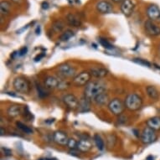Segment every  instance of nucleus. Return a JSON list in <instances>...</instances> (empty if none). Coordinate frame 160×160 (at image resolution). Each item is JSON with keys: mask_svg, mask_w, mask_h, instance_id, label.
I'll list each match as a JSON object with an SVG mask.
<instances>
[{"mask_svg": "<svg viewBox=\"0 0 160 160\" xmlns=\"http://www.w3.org/2000/svg\"><path fill=\"white\" fill-rule=\"evenodd\" d=\"M105 86L99 82H90L85 87V96L90 100H94L98 95L105 92Z\"/></svg>", "mask_w": 160, "mask_h": 160, "instance_id": "nucleus-1", "label": "nucleus"}, {"mask_svg": "<svg viewBox=\"0 0 160 160\" xmlns=\"http://www.w3.org/2000/svg\"><path fill=\"white\" fill-rule=\"evenodd\" d=\"M124 104L127 109L134 112L141 108L142 105V100L136 93H130L127 96Z\"/></svg>", "mask_w": 160, "mask_h": 160, "instance_id": "nucleus-2", "label": "nucleus"}, {"mask_svg": "<svg viewBox=\"0 0 160 160\" xmlns=\"http://www.w3.org/2000/svg\"><path fill=\"white\" fill-rule=\"evenodd\" d=\"M13 86L16 92H19V93L28 94L30 92V85H29V82L26 79L21 77V76L15 78V80L13 81Z\"/></svg>", "mask_w": 160, "mask_h": 160, "instance_id": "nucleus-3", "label": "nucleus"}, {"mask_svg": "<svg viewBox=\"0 0 160 160\" xmlns=\"http://www.w3.org/2000/svg\"><path fill=\"white\" fill-rule=\"evenodd\" d=\"M58 74L61 78H71L76 76V69L69 64H62L57 69Z\"/></svg>", "mask_w": 160, "mask_h": 160, "instance_id": "nucleus-4", "label": "nucleus"}, {"mask_svg": "<svg viewBox=\"0 0 160 160\" xmlns=\"http://www.w3.org/2000/svg\"><path fill=\"white\" fill-rule=\"evenodd\" d=\"M140 139H141L142 143H144V144H151L156 141L157 134L153 129L150 128L148 127H146L142 130L141 136H140Z\"/></svg>", "mask_w": 160, "mask_h": 160, "instance_id": "nucleus-5", "label": "nucleus"}, {"mask_svg": "<svg viewBox=\"0 0 160 160\" xmlns=\"http://www.w3.org/2000/svg\"><path fill=\"white\" fill-rule=\"evenodd\" d=\"M108 109L111 112L116 116L121 115L125 109V104L122 102V101L118 98L111 100L108 104Z\"/></svg>", "mask_w": 160, "mask_h": 160, "instance_id": "nucleus-6", "label": "nucleus"}, {"mask_svg": "<svg viewBox=\"0 0 160 160\" xmlns=\"http://www.w3.org/2000/svg\"><path fill=\"white\" fill-rule=\"evenodd\" d=\"M91 78H92V75L89 71H82L74 77L73 84L79 87L87 86L91 82Z\"/></svg>", "mask_w": 160, "mask_h": 160, "instance_id": "nucleus-7", "label": "nucleus"}, {"mask_svg": "<svg viewBox=\"0 0 160 160\" xmlns=\"http://www.w3.org/2000/svg\"><path fill=\"white\" fill-rule=\"evenodd\" d=\"M145 30L151 36H158L160 35V26L156 24L152 20H147L144 24Z\"/></svg>", "mask_w": 160, "mask_h": 160, "instance_id": "nucleus-8", "label": "nucleus"}, {"mask_svg": "<svg viewBox=\"0 0 160 160\" xmlns=\"http://www.w3.org/2000/svg\"><path fill=\"white\" fill-rule=\"evenodd\" d=\"M53 140L57 144L61 145V146H66L68 143L69 138L65 132L56 131L53 134Z\"/></svg>", "mask_w": 160, "mask_h": 160, "instance_id": "nucleus-9", "label": "nucleus"}, {"mask_svg": "<svg viewBox=\"0 0 160 160\" xmlns=\"http://www.w3.org/2000/svg\"><path fill=\"white\" fill-rule=\"evenodd\" d=\"M96 8H97V12H99L100 13H102V14L110 13L113 11V7L112 3H109L108 1H106V0L99 1L96 5Z\"/></svg>", "mask_w": 160, "mask_h": 160, "instance_id": "nucleus-10", "label": "nucleus"}, {"mask_svg": "<svg viewBox=\"0 0 160 160\" xmlns=\"http://www.w3.org/2000/svg\"><path fill=\"white\" fill-rule=\"evenodd\" d=\"M63 100L64 103L66 104L69 108L71 109H76L78 108L79 105V100L77 99V97L73 94H66L63 96Z\"/></svg>", "mask_w": 160, "mask_h": 160, "instance_id": "nucleus-11", "label": "nucleus"}, {"mask_svg": "<svg viewBox=\"0 0 160 160\" xmlns=\"http://www.w3.org/2000/svg\"><path fill=\"white\" fill-rule=\"evenodd\" d=\"M134 8H135V5L132 0H123V2L121 3V6H120L122 13L126 17H129L132 15Z\"/></svg>", "mask_w": 160, "mask_h": 160, "instance_id": "nucleus-12", "label": "nucleus"}, {"mask_svg": "<svg viewBox=\"0 0 160 160\" xmlns=\"http://www.w3.org/2000/svg\"><path fill=\"white\" fill-rule=\"evenodd\" d=\"M146 13L148 17L152 21L158 20V18H160V8L156 4H150L147 8Z\"/></svg>", "mask_w": 160, "mask_h": 160, "instance_id": "nucleus-13", "label": "nucleus"}, {"mask_svg": "<svg viewBox=\"0 0 160 160\" xmlns=\"http://www.w3.org/2000/svg\"><path fill=\"white\" fill-rule=\"evenodd\" d=\"M61 80L55 77V76H49L45 79L44 83H45V87L46 89L49 90H54L58 89L59 84H60Z\"/></svg>", "mask_w": 160, "mask_h": 160, "instance_id": "nucleus-14", "label": "nucleus"}, {"mask_svg": "<svg viewBox=\"0 0 160 160\" xmlns=\"http://www.w3.org/2000/svg\"><path fill=\"white\" fill-rule=\"evenodd\" d=\"M80 112H89L90 109H91V103H90V99L87 98L86 96H83V97L79 100V105L78 108Z\"/></svg>", "mask_w": 160, "mask_h": 160, "instance_id": "nucleus-15", "label": "nucleus"}, {"mask_svg": "<svg viewBox=\"0 0 160 160\" xmlns=\"http://www.w3.org/2000/svg\"><path fill=\"white\" fill-rule=\"evenodd\" d=\"M92 143L88 139L82 138L77 142V150L81 152H87L92 149Z\"/></svg>", "mask_w": 160, "mask_h": 160, "instance_id": "nucleus-16", "label": "nucleus"}, {"mask_svg": "<svg viewBox=\"0 0 160 160\" xmlns=\"http://www.w3.org/2000/svg\"><path fill=\"white\" fill-rule=\"evenodd\" d=\"M89 72L91 73L92 76L98 79L104 78L108 74V70H106L105 68H102V67H92L90 69Z\"/></svg>", "mask_w": 160, "mask_h": 160, "instance_id": "nucleus-17", "label": "nucleus"}, {"mask_svg": "<svg viewBox=\"0 0 160 160\" xmlns=\"http://www.w3.org/2000/svg\"><path fill=\"white\" fill-rule=\"evenodd\" d=\"M66 22L72 27H80L82 25V20L75 13H70L66 15Z\"/></svg>", "mask_w": 160, "mask_h": 160, "instance_id": "nucleus-18", "label": "nucleus"}, {"mask_svg": "<svg viewBox=\"0 0 160 160\" xmlns=\"http://www.w3.org/2000/svg\"><path fill=\"white\" fill-rule=\"evenodd\" d=\"M147 126L154 131L160 130V118L159 117H152L147 120Z\"/></svg>", "mask_w": 160, "mask_h": 160, "instance_id": "nucleus-19", "label": "nucleus"}, {"mask_svg": "<svg viewBox=\"0 0 160 160\" xmlns=\"http://www.w3.org/2000/svg\"><path fill=\"white\" fill-rule=\"evenodd\" d=\"M93 101H94V102L97 106H105L107 104H109V102H110L109 97H108V95L107 93H105V92L98 95Z\"/></svg>", "mask_w": 160, "mask_h": 160, "instance_id": "nucleus-20", "label": "nucleus"}, {"mask_svg": "<svg viewBox=\"0 0 160 160\" xmlns=\"http://www.w3.org/2000/svg\"><path fill=\"white\" fill-rule=\"evenodd\" d=\"M146 92H147L148 96L152 100L157 101L159 99V92L153 86H148L146 87Z\"/></svg>", "mask_w": 160, "mask_h": 160, "instance_id": "nucleus-21", "label": "nucleus"}, {"mask_svg": "<svg viewBox=\"0 0 160 160\" xmlns=\"http://www.w3.org/2000/svg\"><path fill=\"white\" fill-rule=\"evenodd\" d=\"M7 113H8V115L10 118H16V117H18L21 113V108L18 105L11 106V107L8 108Z\"/></svg>", "mask_w": 160, "mask_h": 160, "instance_id": "nucleus-22", "label": "nucleus"}, {"mask_svg": "<svg viewBox=\"0 0 160 160\" xmlns=\"http://www.w3.org/2000/svg\"><path fill=\"white\" fill-rule=\"evenodd\" d=\"M11 9V4L8 1H2L0 3V13L1 15H8Z\"/></svg>", "mask_w": 160, "mask_h": 160, "instance_id": "nucleus-23", "label": "nucleus"}, {"mask_svg": "<svg viewBox=\"0 0 160 160\" xmlns=\"http://www.w3.org/2000/svg\"><path fill=\"white\" fill-rule=\"evenodd\" d=\"M64 29H65V23L61 20H56L51 25V29L54 31L55 34L61 33V32L63 31Z\"/></svg>", "mask_w": 160, "mask_h": 160, "instance_id": "nucleus-24", "label": "nucleus"}, {"mask_svg": "<svg viewBox=\"0 0 160 160\" xmlns=\"http://www.w3.org/2000/svg\"><path fill=\"white\" fill-rule=\"evenodd\" d=\"M74 36H75V33H74L73 30L66 29V31H64L62 34L60 36V40L62 41V42H67Z\"/></svg>", "mask_w": 160, "mask_h": 160, "instance_id": "nucleus-25", "label": "nucleus"}, {"mask_svg": "<svg viewBox=\"0 0 160 160\" xmlns=\"http://www.w3.org/2000/svg\"><path fill=\"white\" fill-rule=\"evenodd\" d=\"M93 139H94V142L97 148L100 151H102L105 148V143H104V141L103 139L101 138V136H99L98 134H95L94 137H93Z\"/></svg>", "mask_w": 160, "mask_h": 160, "instance_id": "nucleus-26", "label": "nucleus"}, {"mask_svg": "<svg viewBox=\"0 0 160 160\" xmlns=\"http://www.w3.org/2000/svg\"><path fill=\"white\" fill-rule=\"evenodd\" d=\"M16 126L18 127V128H19L23 132L26 134H32L33 133V130L28 126H26L25 124H24L21 122H16Z\"/></svg>", "mask_w": 160, "mask_h": 160, "instance_id": "nucleus-27", "label": "nucleus"}, {"mask_svg": "<svg viewBox=\"0 0 160 160\" xmlns=\"http://www.w3.org/2000/svg\"><path fill=\"white\" fill-rule=\"evenodd\" d=\"M132 61H133L134 63L138 64L140 66H146V67H151V64L148 61H146V60H142V59H139V58H135V59L132 60Z\"/></svg>", "mask_w": 160, "mask_h": 160, "instance_id": "nucleus-28", "label": "nucleus"}, {"mask_svg": "<svg viewBox=\"0 0 160 160\" xmlns=\"http://www.w3.org/2000/svg\"><path fill=\"white\" fill-rule=\"evenodd\" d=\"M99 42H100V44H101V45H102L103 47L106 48V49H108V50H112V49H114V46L111 45L110 43L108 42L107 39L100 38Z\"/></svg>", "mask_w": 160, "mask_h": 160, "instance_id": "nucleus-29", "label": "nucleus"}, {"mask_svg": "<svg viewBox=\"0 0 160 160\" xmlns=\"http://www.w3.org/2000/svg\"><path fill=\"white\" fill-rule=\"evenodd\" d=\"M71 150L77 149V142L74 138H69L68 143L66 145Z\"/></svg>", "mask_w": 160, "mask_h": 160, "instance_id": "nucleus-30", "label": "nucleus"}, {"mask_svg": "<svg viewBox=\"0 0 160 160\" xmlns=\"http://www.w3.org/2000/svg\"><path fill=\"white\" fill-rule=\"evenodd\" d=\"M70 87V83H69L67 81H63V80H61L60 82V84H59V87H58V89L59 90H66L67 88H69Z\"/></svg>", "mask_w": 160, "mask_h": 160, "instance_id": "nucleus-31", "label": "nucleus"}, {"mask_svg": "<svg viewBox=\"0 0 160 160\" xmlns=\"http://www.w3.org/2000/svg\"><path fill=\"white\" fill-rule=\"evenodd\" d=\"M37 90H38V94H39V96L41 97V98H42V97H47L48 93L45 92V91H44L42 87H40L39 85H38V86H37Z\"/></svg>", "mask_w": 160, "mask_h": 160, "instance_id": "nucleus-32", "label": "nucleus"}, {"mask_svg": "<svg viewBox=\"0 0 160 160\" xmlns=\"http://www.w3.org/2000/svg\"><path fill=\"white\" fill-rule=\"evenodd\" d=\"M27 52H28V47H27V46H24V47L21 48V49L19 50L18 55H19V56H24V55H26Z\"/></svg>", "mask_w": 160, "mask_h": 160, "instance_id": "nucleus-33", "label": "nucleus"}, {"mask_svg": "<svg viewBox=\"0 0 160 160\" xmlns=\"http://www.w3.org/2000/svg\"><path fill=\"white\" fill-rule=\"evenodd\" d=\"M2 152H4L3 154L5 155V156H11V155H12L11 150L8 149V148H2Z\"/></svg>", "mask_w": 160, "mask_h": 160, "instance_id": "nucleus-34", "label": "nucleus"}, {"mask_svg": "<svg viewBox=\"0 0 160 160\" xmlns=\"http://www.w3.org/2000/svg\"><path fill=\"white\" fill-rule=\"evenodd\" d=\"M49 6H50V5H49L48 2H43L42 4H41V7H42L43 9H45V10L49 8Z\"/></svg>", "mask_w": 160, "mask_h": 160, "instance_id": "nucleus-35", "label": "nucleus"}, {"mask_svg": "<svg viewBox=\"0 0 160 160\" xmlns=\"http://www.w3.org/2000/svg\"><path fill=\"white\" fill-rule=\"evenodd\" d=\"M44 56H45V54H42V55H38V56H37V57H35V59H34V61H40V59H41V58L44 57Z\"/></svg>", "mask_w": 160, "mask_h": 160, "instance_id": "nucleus-36", "label": "nucleus"}, {"mask_svg": "<svg viewBox=\"0 0 160 160\" xmlns=\"http://www.w3.org/2000/svg\"><path fill=\"white\" fill-rule=\"evenodd\" d=\"M0 132H1V136H3V135L5 134L6 131H5V129L3 128V127H1V128H0Z\"/></svg>", "mask_w": 160, "mask_h": 160, "instance_id": "nucleus-37", "label": "nucleus"}, {"mask_svg": "<svg viewBox=\"0 0 160 160\" xmlns=\"http://www.w3.org/2000/svg\"><path fill=\"white\" fill-rule=\"evenodd\" d=\"M112 2L115 3H122L123 2V0H112Z\"/></svg>", "mask_w": 160, "mask_h": 160, "instance_id": "nucleus-38", "label": "nucleus"}, {"mask_svg": "<svg viewBox=\"0 0 160 160\" xmlns=\"http://www.w3.org/2000/svg\"><path fill=\"white\" fill-rule=\"evenodd\" d=\"M12 2H13V3H20L23 1V0H11Z\"/></svg>", "mask_w": 160, "mask_h": 160, "instance_id": "nucleus-39", "label": "nucleus"}, {"mask_svg": "<svg viewBox=\"0 0 160 160\" xmlns=\"http://www.w3.org/2000/svg\"><path fill=\"white\" fill-rule=\"evenodd\" d=\"M40 34V26H38L36 29V34Z\"/></svg>", "mask_w": 160, "mask_h": 160, "instance_id": "nucleus-40", "label": "nucleus"}, {"mask_svg": "<svg viewBox=\"0 0 160 160\" xmlns=\"http://www.w3.org/2000/svg\"><path fill=\"white\" fill-rule=\"evenodd\" d=\"M146 160H153V158L152 157V156H148V157L147 158V159Z\"/></svg>", "mask_w": 160, "mask_h": 160, "instance_id": "nucleus-41", "label": "nucleus"}, {"mask_svg": "<svg viewBox=\"0 0 160 160\" xmlns=\"http://www.w3.org/2000/svg\"><path fill=\"white\" fill-rule=\"evenodd\" d=\"M159 55H160V45H159Z\"/></svg>", "mask_w": 160, "mask_h": 160, "instance_id": "nucleus-42", "label": "nucleus"}]
</instances>
